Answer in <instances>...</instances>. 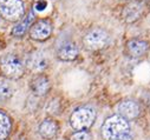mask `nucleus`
Segmentation results:
<instances>
[{
  "label": "nucleus",
  "instance_id": "f257e3e1",
  "mask_svg": "<svg viewBox=\"0 0 150 140\" xmlns=\"http://www.w3.org/2000/svg\"><path fill=\"white\" fill-rule=\"evenodd\" d=\"M104 140H132L129 121L121 116L109 117L102 126Z\"/></svg>",
  "mask_w": 150,
  "mask_h": 140
},
{
  "label": "nucleus",
  "instance_id": "f03ea898",
  "mask_svg": "<svg viewBox=\"0 0 150 140\" xmlns=\"http://www.w3.org/2000/svg\"><path fill=\"white\" fill-rule=\"evenodd\" d=\"M96 119V112L93 108L84 106L74 111L70 117V124L73 130L84 131L92 126Z\"/></svg>",
  "mask_w": 150,
  "mask_h": 140
},
{
  "label": "nucleus",
  "instance_id": "7ed1b4c3",
  "mask_svg": "<svg viewBox=\"0 0 150 140\" xmlns=\"http://www.w3.org/2000/svg\"><path fill=\"white\" fill-rule=\"evenodd\" d=\"M25 7L21 0H0V14L8 21H18L23 18Z\"/></svg>",
  "mask_w": 150,
  "mask_h": 140
},
{
  "label": "nucleus",
  "instance_id": "20e7f679",
  "mask_svg": "<svg viewBox=\"0 0 150 140\" xmlns=\"http://www.w3.org/2000/svg\"><path fill=\"white\" fill-rule=\"evenodd\" d=\"M0 67H1L3 73L12 79L20 78L24 73V65L21 60L14 55V54H7L1 59L0 62Z\"/></svg>",
  "mask_w": 150,
  "mask_h": 140
},
{
  "label": "nucleus",
  "instance_id": "39448f33",
  "mask_svg": "<svg viewBox=\"0 0 150 140\" xmlns=\"http://www.w3.org/2000/svg\"><path fill=\"white\" fill-rule=\"evenodd\" d=\"M108 41H109V34L102 28L91 29L84 37V40H83L84 46L91 51H97L105 47Z\"/></svg>",
  "mask_w": 150,
  "mask_h": 140
},
{
  "label": "nucleus",
  "instance_id": "423d86ee",
  "mask_svg": "<svg viewBox=\"0 0 150 140\" xmlns=\"http://www.w3.org/2000/svg\"><path fill=\"white\" fill-rule=\"evenodd\" d=\"M52 26L47 20H39L32 25L30 29V36L34 40H45L51 36Z\"/></svg>",
  "mask_w": 150,
  "mask_h": 140
},
{
  "label": "nucleus",
  "instance_id": "0eeeda50",
  "mask_svg": "<svg viewBox=\"0 0 150 140\" xmlns=\"http://www.w3.org/2000/svg\"><path fill=\"white\" fill-rule=\"evenodd\" d=\"M117 111H118V116L123 117L127 120L136 119L141 114V108L138 106V104L132 100H124L120 102Z\"/></svg>",
  "mask_w": 150,
  "mask_h": 140
},
{
  "label": "nucleus",
  "instance_id": "6e6552de",
  "mask_svg": "<svg viewBox=\"0 0 150 140\" xmlns=\"http://www.w3.org/2000/svg\"><path fill=\"white\" fill-rule=\"evenodd\" d=\"M26 65L27 67L33 72H42L47 67L49 61L47 58L45 57V54L40 51H35L33 53H31L27 59H26Z\"/></svg>",
  "mask_w": 150,
  "mask_h": 140
},
{
  "label": "nucleus",
  "instance_id": "1a4fd4ad",
  "mask_svg": "<svg viewBox=\"0 0 150 140\" xmlns=\"http://www.w3.org/2000/svg\"><path fill=\"white\" fill-rule=\"evenodd\" d=\"M78 55V48L73 43H66L60 46L58 51V58L64 61H71L74 60Z\"/></svg>",
  "mask_w": 150,
  "mask_h": 140
},
{
  "label": "nucleus",
  "instance_id": "9d476101",
  "mask_svg": "<svg viewBox=\"0 0 150 140\" xmlns=\"http://www.w3.org/2000/svg\"><path fill=\"white\" fill-rule=\"evenodd\" d=\"M148 43L143 41V40H137V39H134V40H130L127 45V48H128V52L129 54L132 57V58H139L142 57L146 51H148Z\"/></svg>",
  "mask_w": 150,
  "mask_h": 140
},
{
  "label": "nucleus",
  "instance_id": "9b49d317",
  "mask_svg": "<svg viewBox=\"0 0 150 140\" xmlns=\"http://www.w3.org/2000/svg\"><path fill=\"white\" fill-rule=\"evenodd\" d=\"M58 132V125L54 120L52 119H46L44 120L40 126H39V133L43 138L45 139H51L53 138Z\"/></svg>",
  "mask_w": 150,
  "mask_h": 140
},
{
  "label": "nucleus",
  "instance_id": "f8f14e48",
  "mask_svg": "<svg viewBox=\"0 0 150 140\" xmlns=\"http://www.w3.org/2000/svg\"><path fill=\"white\" fill-rule=\"evenodd\" d=\"M143 8L139 4H131L123 10V18L127 22H134L141 18Z\"/></svg>",
  "mask_w": 150,
  "mask_h": 140
},
{
  "label": "nucleus",
  "instance_id": "ddd939ff",
  "mask_svg": "<svg viewBox=\"0 0 150 140\" xmlns=\"http://www.w3.org/2000/svg\"><path fill=\"white\" fill-rule=\"evenodd\" d=\"M33 20H34V13H33V11H30L27 13L26 18H24L18 25L14 26V28L12 29V34H13V36H16V37L24 36V34L27 32L28 27L31 26V24L33 22Z\"/></svg>",
  "mask_w": 150,
  "mask_h": 140
},
{
  "label": "nucleus",
  "instance_id": "4468645a",
  "mask_svg": "<svg viewBox=\"0 0 150 140\" xmlns=\"http://www.w3.org/2000/svg\"><path fill=\"white\" fill-rule=\"evenodd\" d=\"M32 91L34 92V94L37 95H45L49 90H50V81L46 77L40 76L37 77L33 81H32Z\"/></svg>",
  "mask_w": 150,
  "mask_h": 140
},
{
  "label": "nucleus",
  "instance_id": "2eb2a0df",
  "mask_svg": "<svg viewBox=\"0 0 150 140\" xmlns=\"http://www.w3.org/2000/svg\"><path fill=\"white\" fill-rule=\"evenodd\" d=\"M11 119L8 116L0 111V140H5L11 132Z\"/></svg>",
  "mask_w": 150,
  "mask_h": 140
},
{
  "label": "nucleus",
  "instance_id": "dca6fc26",
  "mask_svg": "<svg viewBox=\"0 0 150 140\" xmlns=\"http://www.w3.org/2000/svg\"><path fill=\"white\" fill-rule=\"evenodd\" d=\"M13 87L6 80H0V101L7 100L12 97Z\"/></svg>",
  "mask_w": 150,
  "mask_h": 140
},
{
  "label": "nucleus",
  "instance_id": "f3484780",
  "mask_svg": "<svg viewBox=\"0 0 150 140\" xmlns=\"http://www.w3.org/2000/svg\"><path fill=\"white\" fill-rule=\"evenodd\" d=\"M70 140H91V135L85 131H78L71 135Z\"/></svg>",
  "mask_w": 150,
  "mask_h": 140
},
{
  "label": "nucleus",
  "instance_id": "a211bd4d",
  "mask_svg": "<svg viewBox=\"0 0 150 140\" xmlns=\"http://www.w3.org/2000/svg\"><path fill=\"white\" fill-rule=\"evenodd\" d=\"M46 6H47V3H46V1H44V0H39V1L35 4L34 8H35L37 11H44V10L46 8Z\"/></svg>",
  "mask_w": 150,
  "mask_h": 140
}]
</instances>
